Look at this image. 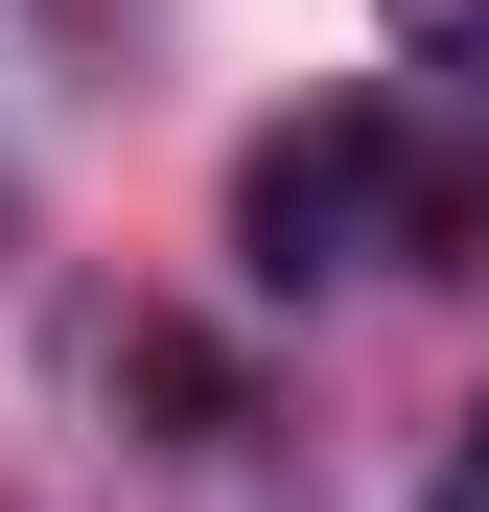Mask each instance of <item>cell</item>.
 <instances>
[{"mask_svg": "<svg viewBox=\"0 0 489 512\" xmlns=\"http://www.w3.org/2000/svg\"><path fill=\"white\" fill-rule=\"evenodd\" d=\"M396 187H420V140H396L373 94L257 117V140H233V280H257V303H303V280H373V256H396Z\"/></svg>", "mask_w": 489, "mask_h": 512, "instance_id": "1", "label": "cell"}, {"mask_svg": "<svg viewBox=\"0 0 489 512\" xmlns=\"http://www.w3.org/2000/svg\"><path fill=\"white\" fill-rule=\"evenodd\" d=\"M396 24V70H489V0H373Z\"/></svg>", "mask_w": 489, "mask_h": 512, "instance_id": "2", "label": "cell"}, {"mask_svg": "<svg viewBox=\"0 0 489 512\" xmlns=\"http://www.w3.org/2000/svg\"><path fill=\"white\" fill-rule=\"evenodd\" d=\"M420 512H489V396H466V443H443V489H420Z\"/></svg>", "mask_w": 489, "mask_h": 512, "instance_id": "3", "label": "cell"}]
</instances>
